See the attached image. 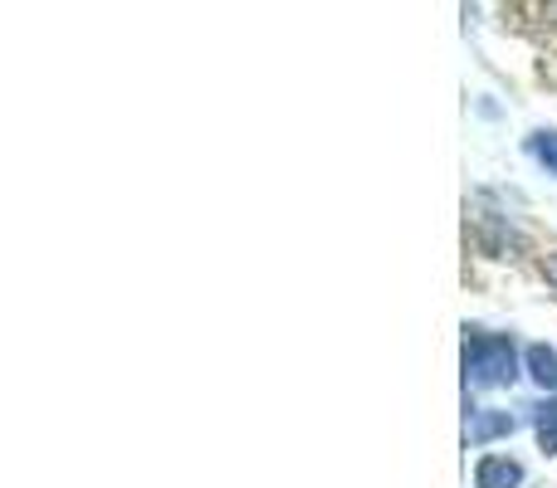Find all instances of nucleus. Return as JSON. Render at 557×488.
<instances>
[{"label":"nucleus","instance_id":"nucleus-3","mask_svg":"<svg viewBox=\"0 0 557 488\" xmlns=\"http://www.w3.org/2000/svg\"><path fill=\"white\" fill-rule=\"evenodd\" d=\"M548 411H553V421H548V415H543L539 435H543V445H548V450H557V405H548Z\"/></svg>","mask_w":557,"mask_h":488},{"label":"nucleus","instance_id":"nucleus-1","mask_svg":"<svg viewBox=\"0 0 557 488\" xmlns=\"http://www.w3.org/2000/svg\"><path fill=\"white\" fill-rule=\"evenodd\" d=\"M513 479H519V464L490 460V464H484V470H480V484H484V488H504V484H513Z\"/></svg>","mask_w":557,"mask_h":488},{"label":"nucleus","instance_id":"nucleus-2","mask_svg":"<svg viewBox=\"0 0 557 488\" xmlns=\"http://www.w3.org/2000/svg\"><path fill=\"white\" fill-rule=\"evenodd\" d=\"M533 366H539L543 381H553V376H557V356L553 352H533Z\"/></svg>","mask_w":557,"mask_h":488}]
</instances>
